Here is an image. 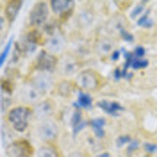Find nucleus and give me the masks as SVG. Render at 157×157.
<instances>
[{
    "instance_id": "f257e3e1",
    "label": "nucleus",
    "mask_w": 157,
    "mask_h": 157,
    "mask_svg": "<svg viewBox=\"0 0 157 157\" xmlns=\"http://www.w3.org/2000/svg\"><path fill=\"white\" fill-rule=\"evenodd\" d=\"M34 118V111L30 105H25V104H18V105H13L9 109V113L4 116V120L7 121L14 132L18 134H25L30 128V120Z\"/></svg>"
},
{
    "instance_id": "f03ea898",
    "label": "nucleus",
    "mask_w": 157,
    "mask_h": 157,
    "mask_svg": "<svg viewBox=\"0 0 157 157\" xmlns=\"http://www.w3.org/2000/svg\"><path fill=\"white\" fill-rule=\"evenodd\" d=\"M34 134L43 143H56L61 136V127H59L57 120H54V118L52 120H43V121L36 123Z\"/></svg>"
},
{
    "instance_id": "7ed1b4c3",
    "label": "nucleus",
    "mask_w": 157,
    "mask_h": 157,
    "mask_svg": "<svg viewBox=\"0 0 157 157\" xmlns=\"http://www.w3.org/2000/svg\"><path fill=\"white\" fill-rule=\"evenodd\" d=\"M27 82L34 89H38L43 98L48 97V93L52 89H56V84H57L56 82V77L52 73H45V71H38V70H34L30 73L29 78H27Z\"/></svg>"
},
{
    "instance_id": "20e7f679",
    "label": "nucleus",
    "mask_w": 157,
    "mask_h": 157,
    "mask_svg": "<svg viewBox=\"0 0 157 157\" xmlns=\"http://www.w3.org/2000/svg\"><path fill=\"white\" fill-rule=\"evenodd\" d=\"M43 41V30H36V29H29L21 38L20 41H16V48L21 56H29V54H34L36 50L39 48Z\"/></svg>"
},
{
    "instance_id": "39448f33",
    "label": "nucleus",
    "mask_w": 157,
    "mask_h": 157,
    "mask_svg": "<svg viewBox=\"0 0 157 157\" xmlns=\"http://www.w3.org/2000/svg\"><path fill=\"white\" fill-rule=\"evenodd\" d=\"M75 82H77V86H78L80 91L93 93V91H97V89L102 88L104 78H102V75H100L98 71H95V70H91V68H86L77 75Z\"/></svg>"
},
{
    "instance_id": "423d86ee",
    "label": "nucleus",
    "mask_w": 157,
    "mask_h": 157,
    "mask_svg": "<svg viewBox=\"0 0 157 157\" xmlns=\"http://www.w3.org/2000/svg\"><path fill=\"white\" fill-rule=\"evenodd\" d=\"M52 14V9H50V2H36L30 9L29 14V25L30 29L41 30L47 21H48V16Z\"/></svg>"
},
{
    "instance_id": "0eeeda50",
    "label": "nucleus",
    "mask_w": 157,
    "mask_h": 157,
    "mask_svg": "<svg viewBox=\"0 0 157 157\" xmlns=\"http://www.w3.org/2000/svg\"><path fill=\"white\" fill-rule=\"evenodd\" d=\"M4 152H6V157H34L36 155L32 143L29 139H25V137H18V139L11 141Z\"/></svg>"
},
{
    "instance_id": "6e6552de",
    "label": "nucleus",
    "mask_w": 157,
    "mask_h": 157,
    "mask_svg": "<svg viewBox=\"0 0 157 157\" xmlns=\"http://www.w3.org/2000/svg\"><path fill=\"white\" fill-rule=\"evenodd\" d=\"M59 75L63 78H70L73 75H78L80 70V61L75 54H64L63 57H59Z\"/></svg>"
},
{
    "instance_id": "1a4fd4ad",
    "label": "nucleus",
    "mask_w": 157,
    "mask_h": 157,
    "mask_svg": "<svg viewBox=\"0 0 157 157\" xmlns=\"http://www.w3.org/2000/svg\"><path fill=\"white\" fill-rule=\"evenodd\" d=\"M38 71H45V73H56L59 70V57L50 54L48 50H41L36 57V68Z\"/></svg>"
},
{
    "instance_id": "9d476101",
    "label": "nucleus",
    "mask_w": 157,
    "mask_h": 157,
    "mask_svg": "<svg viewBox=\"0 0 157 157\" xmlns=\"http://www.w3.org/2000/svg\"><path fill=\"white\" fill-rule=\"evenodd\" d=\"M32 111H34V120H38V121L52 120L56 114V104L50 98H43L36 105H32Z\"/></svg>"
},
{
    "instance_id": "9b49d317",
    "label": "nucleus",
    "mask_w": 157,
    "mask_h": 157,
    "mask_svg": "<svg viewBox=\"0 0 157 157\" xmlns=\"http://www.w3.org/2000/svg\"><path fill=\"white\" fill-rule=\"evenodd\" d=\"M18 97L25 102V105H30V107H32V105H36L38 102H41V100H43L41 93H39L38 89L32 88L29 82L21 84V88H20V91H18Z\"/></svg>"
},
{
    "instance_id": "f8f14e48",
    "label": "nucleus",
    "mask_w": 157,
    "mask_h": 157,
    "mask_svg": "<svg viewBox=\"0 0 157 157\" xmlns=\"http://www.w3.org/2000/svg\"><path fill=\"white\" fill-rule=\"evenodd\" d=\"M75 7V2H70V0H52L50 2V9L52 14L59 16L61 20H66L71 14V11Z\"/></svg>"
},
{
    "instance_id": "ddd939ff",
    "label": "nucleus",
    "mask_w": 157,
    "mask_h": 157,
    "mask_svg": "<svg viewBox=\"0 0 157 157\" xmlns=\"http://www.w3.org/2000/svg\"><path fill=\"white\" fill-rule=\"evenodd\" d=\"M45 45H47V50H48L50 54L57 56V54H61L63 50L66 48V38L63 36V32H61V30H57L56 34H52V36L47 38Z\"/></svg>"
},
{
    "instance_id": "4468645a",
    "label": "nucleus",
    "mask_w": 157,
    "mask_h": 157,
    "mask_svg": "<svg viewBox=\"0 0 157 157\" xmlns=\"http://www.w3.org/2000/svg\"><path fill=\"white\" fill-rule=\"evenodd\" d=\"M77 82L70 80V78H63L56 84V95L61 98H70L73 93H77Z\"/></svg>"
},
{
    "instance_id": "2eb2a0df",
    "label": "nucleus",
    "mask_w": 157,
    "mask_h": 157,
    "mask_svg": "<svg viewBox=\"0 0 157 157\" xmlns=\"http://www.w3.org/2000/svg\"><path fill=\"white\" fill-rule=\"evenodd\" d=\"M36 154H38V157H64L63 150L57 147V143H41Z\"/></svg>"
},
{
    "instance_id": "dca6fc26",
    "label": "nucleus",
    "mask_w": 157,
    "mask_h": 157,
    "mask_svg": "<svg viewBox=\"0 0 157 157\" xmlns=\"http://www.w3.org/2000/svg\"><path fill=\"white\" fill-rule=\"evenodd\" d=\"M95 23V13L91 9H82L77 13V25L80 29H88Z\"/></svg>"
},
{
    "instance_id": "f3484780",
    "label": "nucleus",
    "mask_w": 157,
    "mask_h": 157,
    "mask_svg": "<svg viewBox=\"0 0 157 157\" xmlns=\"http://www.w3.org/2000/svg\"><path fill=\"white\" fill-rule=\"evenodd\" d=\"M4 7H6V9L2 11V14L9 20V23H13L14 18L18 16V11L23 7V2H6Z\"/></svg>"
},
{
    "instance_id": "a211bd4d",
    "label": "nucleus",
    "mask_w": 157,
    "mask_h": 157,
    "mask_svg": "<svg viewBox=\"0 0 157 157\" xmlns=\"http://www.w3.org/2000/svg\"><path fill=\"white\" fill-rule=\"evenodd\" d=\"M98 107L104 109L107 114H111V116H118L121 111H123V107L120 105V104H116V102H107V100H102V102H98Z\"/></svg>"
},
{
    "instance_id": "6ab92c4d",
    "label": "nucleus",
    "mask_w": 157,
    "mask_h": 157,
    "mask_svg": "<svg viewBox=\"0 0 157 157\" xmlns=\"http://www.w3.org/2000/svg\"><path fill=\"white\" fill-rule=\"evenodd\" d=\"M97 52L98 54H113L114 52V45H113V41L111 39H107V38H104V39H98L97 41Z\"/></svg>"
},
{
    "instance_id": "aec40b11",
    "label": "nucleus",
    "mask_w": 157,
    "mask_h": 157,
    "mask_svg": "<svg viewBox=\"0 0 157 157\" xmlns=\"http://www.w3.org/2000/svg\"><path fill=\"white\" fill-rule=\"evenodd\" d=\"M78 105L84 109H89L93 105V100H91V95L86 93V91H78Z\"/></svg>"
},
{
    "instance_id": "412c9836",
    "label": "nucleus",
    "mask_w": 157,
    "mask_h": 157,
    "mask_svg": "<svg viewBox=\"0 0 157 157\" xmlns=\"http://www.w3.org/2000/svg\"><path fill=\"white\" fill-rule=\"evenodd\" d=\"M145 7H147V4H145V2H139V4H136V7L130 11V18H137L139 14H143Z\"/></svg>"
},
{
    "instance_id": "4be33fe9",
    "label": "nucleus",
    "mask_w": 157,
    "mask_h": 157,
    "mask_svg": "<svg viewBox=\"0 0 157 157\" xmlns=\"http://www.w3.org/2000/svg\"><path fill=\"white\" fill-rule=\"evenodd\" d=\"M7 21H9V20L6 18L4 14H0V25H2V27H0V36H2V38H4L6 32H7Z\"/></svg>"
},
{
    "instance_id": "5701e85b",
    "label": "nucleus",
    "mask_w": 157,
    "mask_h": 157,
    "mask_svg": "<svg viewBox=\"0 0 157 157\" xmlns=\"http://www.w3.org/2000/svg\"><path fill=\"white\" fill-rule=\"evenodd\" d=\"M66 157H89L88 152L86 150H80V148H75V150H71V152H68V155Z\"/></svg>"
},
{
    "instance_id": "b1692460",
    "label": "nucleus",
    "mask_w": 157,
    "mask_h": 157,
    "mask_svg": "<svg viewBox=\"0 0 157 157\" xmlns=\"http://www.w3.org/2000/svg\"><path fill=\"white\" fill-rule=\"evenodd\" d=\"M11 47H13V41H11L9 45H7V47L4 48V52H2V59H0V63H2V66L6 64V59H7V56H9V48H11Z\"/></svg>"
},
{
    "instance_id": "393cba45",
    "label": "nucleus",
    "mask_w": 157,
    "mask_h": 157,
    "mask_svg": "<svg viewBox=\"0 0 157 157\" xmlns=\"http://www.w3.org/2000/svg\"><path fill=\"white\" fill-rule=\"evenodd\" d=\"M128 143H130V137H128V136H120L116 139V145H118V147H123V145H128Z\"/></svg>"
},
{
    "instance_id": "a878e982",
    "label": "nucleus",
    "mask_w": 157,
    "mask_h": 157,
    "mask_svg": "<svg viewBox=\"0 0 157 157\" xmlns=\"http://www.w3.org/2000/svg\"><path fill=\"white\" fill-rule=\"evenodd\" d=\"M132 54H134V59H141L143 56H145V48H143V47H137Z\"/></svg>"
},
{
    "instance_id": "bb28decb",
    "label": "nucleus",
    "mask_w": 157,
    "mask_h": 157,
    "mask_svg": "<svg viewBox=\"0 0 157 157\" xmlns=\"http://www.w3.org/2000/svg\"><path fill=\"white\" fill-rule=\"evenodd\" d=\"M145 150H147V152H155L157 147H155V145H148V143H147V145H145Z\"/></svg>"
},
{
    "instance_id": "cd10ccee",
    "label": "nucleus",
    "mask_w": 157,
    "mask_h": 157,
    "mask_svg": "<svg viewBox=\"0 0 157 157\" xmlns=\"http://www.w3.org/2000/svg\"><path fill=\"white\" fill-rule=\"evenodd\" d=\"M109 57L113 59V61H116V59L120 57V52H118V50H114V52H113V54H111V56H109Z\"/></svg>"
},
{
    "instance_id": "c85d7f7f",
    "label": "nucleus",
    "mask_w": 157,
    "mask_h": 157,
    "mask_svg": "<svg viewBox=\"0 0 157 157\" xmlns=\"http://www.w3.org/2000/svg\"><path fill=\"white\" fill-rule=\"evenodd\" d=\"M97 157H109V154H107V152H102V154H98Z\"/></svg>"
}]
</instances>
